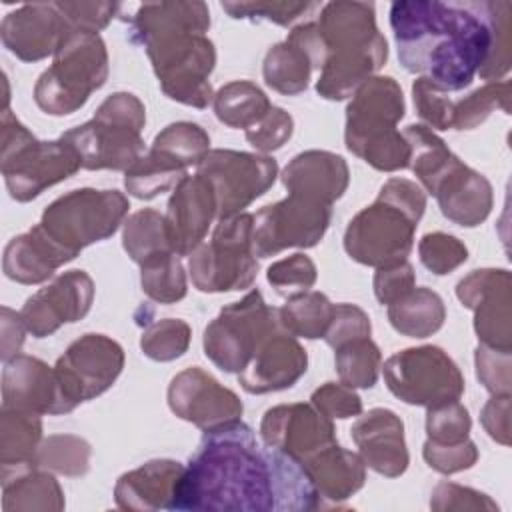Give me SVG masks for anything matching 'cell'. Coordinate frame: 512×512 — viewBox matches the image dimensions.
I'll return each instance as SVG.
<instances>
[{"label": "cell", "mask_w": 512, "mask_h": 512, "mask_svg": "<svg viewBox=\"0 0 512 512\" xmlns=\"http://www.w3.org/2000/svg\"><path fill=\"white\" fill-rule=\"evenodd\" d=\"M390 26L400 64L444 92L468 88L492 48L488 0H400Z\"/></svg>", "instance_id": "obj_1"}, {"label": "cell", "mask_w": 512, "mask_h": 512, "mask_svg": "<svg viewBox=\"0 0 512 512\" xmlns=\"http://www.w3.org/2000/svg\"><path fill=\"white\" fill-rule=\"evenodd\" d=\"M172 510H276V450L242 420L204 432L176 486Z\"/></svg>", "instance_id": "obj_2"}, {"label": "cell", "mask_w": 512, "mask_h": 512, "mask_svg": "<svg viewBox=\"0 0 512 512\" xmlns=\"http://www.w3.org/2000/svg\"><path fill=\"white\" fill-rule=\"evenodd\" d=\"M426 208L422 188L406 178H390L374 204L360 210L344 232V250L360 264L382 268L404 262Z\"/></svg>", "instance_id": "obj_3"}, {"label": "cell", "mask_w": 512, "mask_h": 512, "mask_svg": "<svg viewBox=\"0 0 512 512\" xmlns=\"http://www.w3.org/2000/svg\"><path fill=\"white\" fill-rule=\"evenodd\" d=\"M404 116L400 84L390 76H372L346 108L344 140L352 154L382 172L410 166V146L396 124Z\"/></svg>", "instance_id": "obj_4"}, {"label": "cell", "mask_w": 512, "mask_h": 512, "mask_svg": "<svg viewBox=\"0 0 512 512\" xmlns=\"http://www.w3.org/2000/svg\"><path fill=\"white\" fill-rule=\"evenodd\" d=\"M0 126V168L14 200L28 202L82 168L80 156L62 136L52 142L36 140L8 108L2 110Z\"/></svg>", "instance_id": "obj_5"}, {"label": "cell", "mask_w": 512, "mask_h": 512, "mask_svg": "<svg viewBox=\"0 0 512 512\" xmlns=\"http://www.w3.org/2000/svg\"><path fill=\"white\" fill-rule=\"evenodd\" d=\"M144 104L130 92L110 94L94 118L62 134L86 170H128L142 154Z\"/></svg>", "instance_id": "obj_6"}, {"label": "cell", "mask_w": 512, "mask_h": 512, "mask_svg": "<svg viewBox=\"0 0 512 512\" xmlns=\"http://www.w3.org/2000/svg\"><path fill=\"white\" fill-rule=\"evenodd\" d=\"M108 52L98 34L74 30L54 52V62L34 86L36 104L52 116L72 114L106 84Z\"/></svg>", "instance_id": "obj_7"}, {"label": "cell", "mask_w": 512, "mask_h": 512, "mask_svg": "<svg viewBox=\"0 0 512 512\" xmlns=\"http://www.w3.org/2000/svg\"><path fill=\"white\" fill-rule=\"evenodd\" d=\"M278 332H284L278 308L264 302L260 290H250L232 302L204 330V354L224 372L240 374L258 350Z\"/></svg>", "instance_id": "obj_8"}, {"label": "cell", "mask_w": 512, "mask_h": 512, "mask_svg": "<svg viewBox=\"0 0 512 512\" xmlns=\"http://www.w3.org/2000/svg\"><path fill=\"white\" fill-rule=\"evenodd\" d=\"M128 208V198L118 190L80 188L56 198L38 224L76 258L82 248L110 238L120 228Z\"/></svg>", "instance_id": "obj_9"}, {"label": "cell", "mask_w": 512, "mask_h": 512, "mask_svg": "<svg viewBox=\"0 0 512 512\" xmlns=\"http://www.w3.org/2000/svg\"><path fill=\"white\" fill-rule=\"evenodd\" d=\"M162 92L180 104L206 108L212 100L208 82L214 64V44L198 32H170L144 44Z\"/></svg>", "instance_id": "obj_10"}, {"label": "cell", "mask_w": 512, "mask_h": 512, "mask_svg": "<svg viewBox=\"0 0 512 512\" xmlns=\"http://www.w3.org/2000/svg\"><path fill=\"white\" fill-rule=\"evenodd\" d=\"M254 216L240 212L218 220L208 244H200L188 260L192 284L200 292L250 288L258 274L252 248Z\"/></svg>", "instance_id": "obj_11"}, {"label": "cell", "mask_w": 512, "mask_h": 512, "mask_svg": "<svg viewBox=\"0 0 512 512\" xmlns=\"http://www.w3.org/2000/svg\"><path fill=\"white\" fill-rule=\"evenodd\" d=\"M210 150V136L194 122L168 124L156 138L148 154H142L124 174L126 190L152 200L174 188L188 166H198Z\"/></svg>", "instance_id": "obj_12"}, {"label": "cell", "mask_w": 512, "mask_h": 512, "mask_svg": "<svg viewBox=\"0 0 512 512\" xmlns=\"http://www.w3.org/2000/svg\"><path fill=\"white\" fill-rule=\"evenodd\" d=\"M382 370L388 390L406 404L434 408L460 400L464 392L460 368L438 346L396 352L384 362Z\"/></svg>", "instance_id": "obj_13"}, {"label": "cell", "mask_w": 512, "mask_h": 512, "mask_svg": "<svg viewBox=\"0 0 512 512\" xmlns=\"http://www.w3.org/2000/svg\"><path fill=\"white\" fill-rule=\"evenodd\" d=\"M216 198V218L224 220L240 214L248 204L260 198L276 180L278 164L264 154L238 150H208L196 166Z\"/></svg>", "instance_id": "obj_14"}, {"label": "cell", "mask_w": 512, "mask_h": 512, "mask_svg": "<svg viewBox=\"0 0 512 512\" xmlns=\"http://www.w3.org/2000/svg\"><path fill=\"white\" fill-rule=\"evenodd\" d=\"M332 204L288 192L280 202L254 214L252 248L258 258L274 256L286 248H312L328 230Z\"/></svg>", "instance_id": "obj_15"}, {"label": "cell", "mask_w": 512, "mask_h": 512, "mask_svg": "<svg viewBox=\"0 0 512 512\" xmlns=\"http://www.w3.org/2000/svg\"><path fill=\"white\" fill-rule=\"evenodd\" d=\"M124 368L122 346L104 334L74 340L56 360L54 374L70 412L86 400L106 392Z\"/></svg>", "instance_id": "obj_16"}, {"label": "cell", "mask_w": 512, "mask_h": 512, "mask_svg": "<svg viewBox=\"0 0 512 512\" xmlns=\"http://www.w3.org/2000/svg\"><path fill=\"white\" fill-rule=\"evenodd\" d=\"M460 302L474 310V330L484 346L510 350L512 294L508 270H474L458 282Z\"/></svg>", "instance_id": "obj_17"}, {"label": "cell", "mask_w": 512, "mask_h": 512, "mask_svg": "<svg viewBox=\"0 0 512 512\" xmlns=\"http://www.w3.org/2000/svg\"><path fill=\"white\" fill-rule=\"evenodd\" d=\"M170 410L208 432L242 416L240 398L198 366L176 374L168 386Z\"/></svg>", "instance_id": "obj_18"}, {"label": "cell", "mask_w": 512, "mask_h": 512, "mask_svg": "<svg viewBox=\"0 0 512 512\" xmlns=\"http://www.w3.org/2000/svg\"><path fill=\"white\" fill-rule=\"evenodd\" d=\"M94 300V282L84 270H68L32 294L20 310L34 338L54 334L62 324L84 318Z\"/></svg>", "instance_id": "obj_19"}, {"label": "cell", "mask_w": 512, "mask_h": 512, "mask_svg": "<svg viewBox=\"0 0 512 512\" xmlns=\"http://www.w3.org/2000/svg\"><path fill=\"white\" fill-rule=\"evenodd\" d=\"M260 436L268 448L286 452L300 462L336 442L332 418L312 404H280L266 410Z\"/></svg>", "instance_id": "obj_20"}, {"label": "cell", "mask_w": 512, "mask_h": 512, "mask_svg": "<svg viewBox=\"0 0 512 512\" xmlns=\"http://www.w3.org/2000/svg\"><path fill=\"white\" fill-rule=\"evenodd\" d=\"M326 46L316 22L298 24L288 38L272 46L264 58L262 74L266 84L286 96L300 94L308 88L312 70H322Z\"/></svg>", "instance_id": "obj_21"}, {"label": "cell", "mask_w": 512, "mask_h": 512, "mask_svg": "<svg viewBox=\"0 0 512 512\" xmlns=\"http://www.w3.org/2000/svg\"><path fill=\"white\" fill-rule=\"evenodd\" d=\"M74 32L56 2L24 4L4 16L0 24L2 44L24 62H38L58 50Z\"/></svg>", "instance_id": "obj_22"}, {"label": "cell", "mask_w": 512, "mask_h": 512, "mask_svg": "<svg viewBox=\"0 0 512 512\" xmlns=\"http://www.w3.org/2000/svg\"><path fill=\"white\" fill-rule=\"evenodd\" d=\"M214 218L216 198L210 184L198 174H186L174 186L164 214L170 248L178 256L192 254L202 244Z\"/></svg>", "instance_id": "obj_23"}, {"label": "cell", "mask_w": 512, "mask_h": 512, "mask_svg": "<svg viewBox=\"0 0 512 512\" xmlns=\"http://www.w3.org/2000/svg\"><path fill=\"white\" fill-rule=\"evenodd\" d=\"M2 408H18L36 414H66V406L54 368L42 360L18 354L4 362Z\"/></svg>", "instance_id": "obj_24"}, {"label": "cell", "mask_w": 512, "mask_h": 512, "mask_svg": "<svg viewBox=\"0 0 512 512\" xmlns=\"http://www.w3.org/2000/svg\"><path fill=\"white\" fill-rule=\"evenodd\" d=\"M352 440L360 458L374 472L396 478L408 468L402 420L388 408H372L352 426Z\"/></svg>", "instance_id": "obj_25"}, {"label": "cell", "mask_w": 512, "mask_h": 512, "mask_svg": "<svg viewBox=\"0 0 512 512\" xmlns=\"http://www.w3.org/2000/svg\"><path fill=\"white\" fill-rule=\"evenodd\" d=\"M388 58V44L382 34L354 46H340L326 54L316 82V92L326 100L350 98L366 80L378 72Z\"/></svg>", "instance_id": "obj_26"}, {"label": "cell", "mask_w": 512, "mask_h": 512, "mask_svg": "<svg viewBox=\"0 0 512 512\" xmlns=\"http://www.w3.org/2000/svg\"><path fill=\"white\" fill-rule=\"evenodd\" d=\"M308 368V354L300 342L286 334H274L238 374L240 386L250 394H268L294 386Z\"/></svg>", "instance_id": "obj_27"}, {"label": "cell", "mask_w": 512, "mask_h": 512, "mask_svg": "<svg viewBox=\"0 0 512 512\" xmlns=\"http://www.w3.org/2000/svg\"><path fill=\"white\" fill-rule=\"evenodd\" d=\"M432 196L440 212L454 224L472 228L486 220L492 210V186L476 170L458 160L434 186Z\"/></svg>", "instance_id": "obj_28"}, {"label": "cell", "mask_w": 512, "mask_h": 512, "mask_svg": "<svg viewBox=\"0 0 512 512\" xmlns=\"http://www.w3.org/2000/svg\"><path fill=\"white\" fill-rule=\"evenodd\" d=\"M348 180L350 172L344 158L326 150L300 152L282 172V184L288 192L326 204H334L346 192Z\"/></svg>", "instance_id": "obj_29"}, {"label": "cell", "mask_w": 512, "mask_h": 512, "mask_svg": "<svg viewBox=\"0 0 512 512\" xmlns=\"http://www.w3.org/2000/svg\"><path fill=\"white\" fill-rule=\"evenodd\" d=\"M184 466L176 460H150L118 478L114 498L124 510H172Z\"/></svg>", "instance_id": "obj_30"}, {"label": "cell", "mask_w": 512, "mask_h": 512, "mask_svg": "<svg viewBox=\"0 0 512 512\" xmlns=\"http://www.w3.org/2000/svg\"><path fill=\"white\" fill-rule=\"evenodd\" d=\"M70 260H74V256L36 224L26 234L6 244L2 268L4 274L18 284H40Z\"/></svg>", "instance_id": "obj_31"}, {"label": "cell", "mask_w": 512, "mask_h": 512, "mask_svg": "<svg viewBox=\"0 0 512 512\" xmlns=\"http://www.w3.org/2000/svg\"><path fill=\"white\" fill-rule=\"evenodd\" d=\"M322 500H330V506L348 500L364 486L366 464L360 454H354L336 442L302 460Z\"/></svg>", "instance_id": "obj_32"}, {"label": "cell", "mask_w": 512, "mask_h": 512, "mask_svg": "<svg viewBox=\"0 0 512 512\" xmlns=\"http://www.w3.org/2000/svg\"><path fill=\"white\" fill-rule=\"evenodd\" d=\"M210 28V12L204 2H156L144 4L136 10L128 24V38L132 44H146L148 40L170 32H198Z\"/></svg>", "instance_id": "obj_33"}, {"label": "cell", "mask_w": 512, "mask_h": 512, "mask_svg": "<svg viewBox=\"0 0 512 512\" xmlns=\"http://www.w3.org/2000/svg\"><path fill=\"white\" fill-rule=\"evenodd\" d=\"M40 440H42L40 414L18 410V408H2V414H0L2 480L32 468Z\"/></svg>", "instance_id": "obj_34"}, {"label": "cell", "mask_w": 512, "mask_h": 512, "mask_svg": "<svg viewBox=\"0 0 512 512\" xmlns=\"http://www.w3.org/2000/svg\"><path fill=\"white\" fill-rule=\"evenodd\" d=\"M388 320L404 336L426 338L442 328L446 308L434 290L414 286L406 296L388 304Z\"/></svg>", "instance_id": "obj_35"}, {"label": "cell", "mask_w": 512, "mask_h": 512, "mask_svg": "<svg viewBox=\"0 0 512 512\" xmlns=\"http://www.w3.org/2000/svg\"><path fill=\"white\" fill-rule=\"evenodd\" d=\"M2 506L16 510H62L64 494L48 470L28 468L2 480Z\"/></svg>", "instance_id": "obj_36"}, {"label": "cell", "mask_w": 512, "mask_h": 512, "mask_svg": "<svg viewBox=\"0 0 512 512\" xmlns=\"http://www.w3.org/2000/svg\"><path fill=\"white\" fill-rule=\"evenodd\" d=\"M410 146V168L422 186L432 194L438 180L460 160L446 142L424 124H410L404 132Z\"/></svg>", "instance_id": "obj_37"}, {"label": "cell", "mask_w": 512, "mask_h": 512, "mask_svg": "<svg viewBox=\"0 0 512 512\" xmlns=\"http://www.w3.org/2000/svg\"><path fill=\"white\" fill-rule=\"evenodd\" d=\"M272 108L268 96L248 80H234L224 84L214 94L216 118L230 128L248 130Z\"/></svg>", "instance_id": "obj_38"}, {"label": "cell", "mask_w": 512, "mask_h": 512, "mask_svg": "<svg viewBox=\"0 0 512 512\" xmlns=\"http://www.w3.org/2000/svg\"><path fill=\"white\" fill-rule=\"evenodd\" d=\"M332 316L334 304L328 300V296L312 290L288 298V302L278 308L282 330L294 338H324Z\"/></svg>", "instance_id": "obj_39"}, {"label": "cell", "mask_w": 512, "mask_h": 512, "mask_svg": "<svg viewBox=\"0 0 512 512\" xmlns=\"http://www.w3.org/2000/svg\"><path fill=\"white\" fill-rule=\"evenodd\" d=\"M140 282L144 294L158 304H174L186 296V274L172 250L146 258L140 264Z\"/></svg>", "instance_id": "obj_40"}, {"label": "cell", "mask_w": 512, "mask_h": 512, "mask_svg": "<svg viewBox=\"0 0 512 512\" xmlns=\"http://www.w3.org/2000/svg\"><path fill=\"white\" fill-rule=\"evenodd\" d=\"M334 350V362L342 384L350 388H372L376 384L382 368V354L370 336L350 340Z\"/></svg>", "instance_id": "obj_41"}, {"label": "cell", "mask_w": 512, "mask_h": 512, "mask_svg": "<svg viewBox=\"0 0 512 512\" xmlns=\"http://www.w3.org/2000/svg\"><path fill=\"white\" fill-rule=\"evenodd\" d=\"M90 466V444L72 434L48 436L40 442L32 468L58 472L64 476H82Z\"/></svg>", "instance_id": "obj_42"}, {"label": "cell", "mask_w": 512, "mask_h": 512, "mask_svg": "<svg viewBox=\"0 0 512 512\" xmlns=\"http://www.w3.org/2000/svg\"><path fill=\"white\" fill-rule=\"evenodd\" d=\"M122 244L128 256L138 264H142L146 258L158 252L172 250L166 234L164 216L154 208H144L140 212H134L124 222Z\"/></svg>", "instance_id": "obj_43"}, {"label": "cell", "mask_w": 512, "mask_h": 512, "mask_svg": "<svg viewBox=\"0 0 512 512\" xmlns=\"http://www.w3.org/2000/svg\"><path fill=\"white\" fill-rule=\"evenodd\" d=\"M496 108L510 112V82H488L452 104V128L470 130L482 124Z\"/></svg>", "instance_id": "obj_44"}, {"label": "cell", "mask_w": 512, "mask_h": 512, "mask_svg": "<svg viewBox=\"0 0 512 512\" xmlns=\"http://www.w3.org/2000/svg\"><path fill=\"white\" fill-rule=\"evenodd\" d=\"M492 22V48L478 70L480 78L496 82L510 70L512 60V4L506 0H488Z\"/></svg>", "instance_id": "obj_45"}, {"label": "cell", "mask_w": 512, "mask_h": 512, "mask_svg": "<svg viewBox=\"0 0 512 512\" xmlns=\"http://www.w3.org/2000/svg\"><path fill=\"white\" fill-rule=\"evenodd\" d=\"M190 344V326L178 318H162L148 322L140 338L142 352L158 362L180 358Z\"/></svg>", "instance_id": "obj_46"}, {"label": "cell", "mask_w": 512, "mask_h": 512, "mask_svg": "<svg viewBox=\"0 0 512 512\" xmlns=\"http://www.w3.org/2000/svg\"><path fill=\"white\" fill-rule=\"evenodd\" d=\"M224 12L238 20L252 22H274L278 26H288L300 16L316 10L318 2H222Z\"/></svg>", "instance_id": "obj_47"}, {"label": "cell", "mask_w": 512, "mask_h": 512, "mask_svg": "<svg viewBox=\"0 0 512 512\" xmlns=\"http://www.w3.org/2000/svg\"><path fill=\"white\" fill-rule=\"evenodd\" d=\"M268 282L274 290L286 298L308 292L316 282V266L306 254H292L274 262L266 272Z\"/></svg>", "instance_id": "obj_48"}, {"label": "cell", "mask_w": 512, "mask_h": 512, "mask_svg": "<svg viewBox=\"0 0 512 512\" xmlns=\"http://www.w3.org/2000/svg\"><path fill=\"white\" fill-rule=\"evenodd\" d=\"M470 416L468 410L458 402L440 404L428 408L426 414V434L434 444H456L468 438L470 432Z\"/></svg>", "instance_id": "obj_49"}, {"label": "cell", "mask_w": 512, "mask_h": 512, "mask_svg": "<svg viewBox=\"0 0 512 512\" xmlns=\"http://www.w3.org/2000/svg\"><path fill=\"white\" fill-rule=\"evenodd\" d=\"M418 254L420 262L438 276L452 272L468 258L466 246L456 236L444 232L426 234L418 244Z\"/></svg>", "instance_id": "obj_50"}, {"label": "cell", "mask_w": 512, "mask_h": 512, "mask_svg": "<svg viewBox=\"0 0 512 512\" xmlns=\"http://www.w3.org/2000/svg\"><path fill=\"white\" fill-rule=\"evenodd\" d=\"M448 92L440 90L426 78H418L412 84V96L418 116L436 130L452 128V100L446 96Z\"/></svg>", "instance_id": "obj_51"}, {"label": "cell", "mask_w": 512, "mask_h": 512, "mask_svg": "<svg viewBox=\"0 0 512 512\" xmlns=\"http://www.w3.org/2000/svg\"><path fill=\"white\" fill-rule=\"evenodd\" d=\"M292 130V116L284 108L272 106L254 126L246 130V140L260 152H272L290 140Z\"/></svg>", "instance_id": "obj_52"}, {"label": "cell", "mask_w": 512, "mask_h": 512, "mask_svg": "<svg viewBox=\"0 0 512 512\" xmlns=\"http://www.w3.org/2000/svg\"><path fill=\"white\" fill-rule=\"evenodd\" d=\"M422 456L430 468L442 474H454V472L472 468L476 464L478 448L470 438L456 444H434L426 440L422 448Z\"/></svg>", "instance_id": "obj_53"}, {"label": "cell", "mask_w": 512, "mask_h": 512, "mask_svg": "<svg viewBox=\"0 0 512 512\" xmlns=\"http://www.w3.org/2000/svg\"><path fill=\"white\" fill-rule=\"evenodd\" d=\"M370 336V318L368 314L354 304H334L332 322L324 334L328 346L338 348L350 340Z\"/></svg>", "instance_id": "obj_54"}, {"label": "cell", "mask_w": 512, "mask_h": 512, "mask_svg": "<svg viewBox=\"0 0 512 512\" xmlns=\"http://www.w3.org/2000/svg\"><path fill=\"white\" fill-rule=\"evenodd\" d=\"M476 376L492 394H510V350L480 344L476 348Z\"/></svg>", "instance_id": "obj_55"}, {"label": "cell", "mask_w": 512, "mask_h": 512, "mask_svg": "<svg viewBox=\"0 0 512 512\" xmlns=\"http://www.w3.org/2000/svg\"><path fill=\"white\" fill-rule=\"evenodd\" d=\"M58 10L64 14L72 30L92 32L106 28L112 16L120 10L116 2H56Z\"/></svg>", "instance_id": "obj_56"}, {"label": "cell", "mask_w": 512, "mask_h": 512, "mask_svg": "<svg viewBox=\"0 0 512 512\" xmlns=\"http://www.w3.org/2000/svg\"><path fill=\"white\" fill-rule=\"evenodd\" d=\"M312 406L328 418H350L362 412V400L354 388L346 384L326 382L312 394Z\"/></svg>", "instance_id": "obj_57"}, {"label": "cell", "mask_w": 512, "mask_h": 512, "mask_svg": "<svg viewBox=\"0 0 512 512\" xmlns=\"http://www.w3.org/2000/svg\"><path fill=\"white\" fill-rule=\"evenodd\" d=\"M432 510H496V502H492L486 494L458 486L452 482H442L434 488L430 498Z\"/></svg>", "instance_id": "obj_58"}, {"label": "cell", "mask_w": 512, "mask_h": 512, "mask_svg": "<svg viewBox=\"0 0 512 512\" xmlns=\"http://www.w3.org/2000/svg\"><path fill=\"white\" fill-rule=\"evenodd\" d=\"M414 284H416V276H414V268L408 260L390 264V266H382L374 274V294H376L378 302H382L386 306L400 300L402 296H406L414 288Z\"/></svg>", "instance_id": "obj_59"}, {"label": "cell", "mask_w": 512, "mask_h": 512, "mask_svg": "<svg viewBox=\"0 0 512 512\" xmlns=\"http://www.w3.org/2000/svg\"><path fill=\"white\" fill-rule=\"evenodd\" d=\"M510 394H494L482 410V426L500 444L510 442Z\"/></svg>", "instance_id": "obj_60"}, {"label": "cell", "mask_w": 512, "mask_h": 512, "mask_svg": "<svg viewBox=\"0 0 512 512\" xmlns=\"http://www.w3.org/2000/svg\"><path fill=\"white\" fill-rule=\"evenodd\" d=\"M0 320H2V362H8L14 356H18V350L24 342V334L28 330L20 312H14L6 306H2Z\"/></svg>", "instance_id": "obj_61"}]
</instances>
